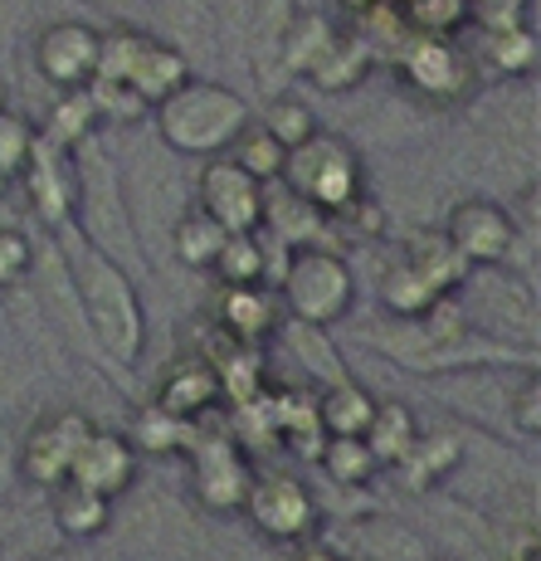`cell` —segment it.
<instances>
[{
	"mask_svg": "<svg viewBox=\"0 0 541 561\" xmlns=\"http://www.w3.org/2000/svg\"><path fill=\"white\" fill-rule=\"evenodd\" d=\"M376 298L385 304V312H391V322H415V318H425V308L435 304L439 294H429V288L419 284V278L410 274V268L395 259V264L381 274V288H376Z\"/></svg>",
	"mask_w": 541,
	"mask_h": 561,
	"instance_id": "1f68e13d",
	"label": "cell"
},
{
	"mask_svg": "<svg viewBox=\"0 0 541 561\" xmlns=\"http://www.w3.org/2000/svg\"><path fill=\"white\" fill-rule=\"evenodd\" d=\"M400 264H405L410 274L439 298L459 294L463 278H469V264H463L459 250L444 240V230H435V225H419V230L405 234V244H400Z\"/></svg>",
	"mask_w": 541,
	"mask_h": 561,
	"instance_id": "ac0fdd59",
	"label": "cell"
},
{
	"mask_svg": "<svg viewBox=\"0 0 541 561\" xmlns=\"http://www.w3.org/2000/svg\"><path fill=\"white\" fill-rule=\"evenodd\" d=\"M288 561H342L337 552H332V547H318V542H302L298 547V552L293 557H288Z\"/></svg>",
	"mask_w": 541,
	"mask_h": 561,
	"instance_id": "b9f144b4",
	"label": "cell"
},
{
	"mask_svg": "<svg viewBox=\"0 0 541 561\" xmlns=\"http://www.w3.org/2000/svg\"><path fill=\"white\" fill-rule=\"evenodd\" d=\"M444 240L459 250L469 268H503L517 250V220L488 196H469L449 210Z\"/></svg>",
	"mask_w": 541,
	"mask_h": 561,
	"instance_id": "8fae6325",
	"label": "cell"
},
{
	"mask_svg": "<svg viewBox=\"0 0 541 561\" xmlns=\"http://www.w3.org/2000/svg\"><path fill=\"white\" fill-rule=\"evenodd\" d=\"M459 459H463L459 435H449V430H419L410 455L400 459V479H405L410 493H429L459 469Z\"/></svg>",
	"mask_w": 541,
	"mask_h": 561,
	"instance_id": "44dd1931",
	"label": "cell"
},
{
	"mask_svg": "<svg viewBox=\"0 0 541 561\" xmlns=\"http://www.w3.org/2000/svg\"><path fill=\"white\" fill-rule=\"evenodd\" d=\"M488 59L497 69L507 73H527L537 64V35L522 25V20H513V25H488Z\"/></svg>",
	"mask_w": 541,
	"mask_h": 561,
	"instance_id": "d590c367",
	"label": "cell"
},
{
	"mask_svg": "<svg viewBox=\"0 0 541 561\" xmlns=\"http://www.w3.org/2000/svg\"><path fill=\"white\" fill-rule=\"evenodd\" d=\"M5 186H10V181H0V196H5Z\"/></svg>",
	"mask_w": 541,
	"mask_h": 561,
	"instance_id": "7dc6e473",
	"label": "cell"
},
{
	"mask_svg": "<svg viewBox=\"0 0 541 561\" xmlns=\"http://www.w3.org/2000/svg\"><path fill=\"white\" fill-rule=\"evenodd\" d=\"M258 127H264L268 137H274L284 152H293V147H302L312 133H318V113H312L302 99H293V93H278V99H268L264 117H254Z\"/></svg>",
	"mask_w": 541,
	"mask_h": 561,
	"instance_id": "f1b7e54d",
	"label": "cell"
},
{
	"mask_svg": "<svg viewBox=\"0 0 541 561\" xmlns=\"http://www.w3.org/2000/svg\"><path fill=\"white\" fill-rule=\"evenodd\" d=\"M278 186H284L288 196H298L302 205H312L318 215H337L346 201L366 191L361 152H356L342 133H322L318 127L308 142L284 157Z\"/></svg>",
	"mask_w": 541,
	"mask_h": 561,
	"instance_id": "5b68a950",
	"label": "cell"
},
{
	"mask_svg": "<svg viewBox=\"0 0 541 561\" xmlns=\"http://www.w3.org/2000/svg\"><path fill=\"white\" fill-rule=\"evenodd\" d=\"M210 366H215V381H220V396H230L234 405H254L264 396V366H258L254 347H234L230 357Z\"/></svg>",
	"mask_w": 541,
	"mask_h": 561,
	"instance_id": "836d02e7",
	"label": "cell"
},
{
	"mask_svg": "<svg viewBox=\"0 0 541 561\" xmlns=\"http://www.w3.org/2000/svg\"><path fill=\"white\" fill-rule=\"evenodd\" d=\"M278 308L284 318L302 322V328H337L346 312L356 308V274L352 264L327 250V244H302L288 250L284 278H278Z\"/></svg>",
	"mask_w": 541,
	"mask_h": 561,
	"instance_id": "277c9868",
	"label": "cell"
},
{
	"mask_svg": "<svg viewBox=\"0 0 541 561\" xmlns=\"http://www.w3.org/2000/svg\"><path fill=\"white\" fill-rule=\"evenodd\" d=\"M191 439H196V425H186V420H171L166 410L147 405L142 415L133 420V435H127V445H133L137 455H186Z\"/></svg>",
	"mask_w": 541,
	"mask_h": 561,
	"instance_id": "4316f807",
	"label": "cell"
},
{
	"mask_svg": "<svg viewBox=\"0 0 541 561\" xmlns=\"http://www.w3.org/2000/svg\"><path fill=\"white\" fill-rule=\"evenodd\" d=\"M93 420L83 410H45L35 425L25 430L15 455V473L39 493H54L59 483H69V469L79 459L83 439H89Z\"/></svg>",
	"mask_w": 541,
	"mask_h": 561,
	"instance_id": "9c48e42d",
	"label": "cell"
},
{
	"mask_svg": "<svg viewBox=\"0 0 541 561\" xmlns=\"http://www.w3.org/2000/svg\"><path fill=\"white\" fill-rule=\"evenodd\" d=\"M284 337H293L288 347L298 352V362L308 366V376L318 386H337V381H346V362L337 357V347H332V337L322 328H302V322H288L284 328Z\"/></svg>",
	"mask_w": 541,
	"mask_h": 561,
	"instance_id": "83f0119b",
	"label": "cell"
},
{
	"mask_svg": "<svg viewBox=\"0 0 541 561\" xmlns=\"http://www.w3.org/2000/svg\"><path fill=\"white\" fill-rule=\"evenodd\" d=\"M5 107H10V79L0 73V113H5Z\"/></svg>",
	"mask_w": 541,
	"mask_h": 561,
	"instance_id": "7bdbcfd3",
	"label": "cell"
},
{
	"mask_svg": "<svg viewBox=\"0 0 541 561\" xmlns=\"http://www.w3.org/2000/svg\"><path fill=\"white\" fill-rule=\"evenodd\" d=\"M332 220V230H342V234H352V240H381L385 234V210H381V201L376 196H352L342 205L337 215H327Z\"/></svg>",
	"mask_w": 541,
	"mask_h": 561,
	"instance_id": "74e56055",
	"label": "cell"
},
{
	"mask_svg": "<svg viewBox=\"0 0 541 561\" xmlns=\"http://www.w3.org/2000/svg\"><path fill=\"white\" fill-rule=\"evenodd\" d=\"M395 73L415 99L425 103H463L479 83L473 59L453 39H405V49L395 54Z\"/></svg>",
	"mask_w": 541,
	"mask_h": 561,
	"instance_id": "30bf717a",
	"label": "cell"
},
{
	"mask_svg": "<svg viewBox=\"0 0 541 561\" xmlns=\"http://www.w3.org/2000/svg\"><path fill=\"white\" fill-rule=\"evenodd\" d=\"M210 274L220 278V288H254V284H268V244H264V230L258 234H230L215 254Z\"/></svg>",
	"mask_w": 541,
	"mask_h": 561,
	"instance_id": "cb8c5ba5",
	"label": "cell"
},
{
	"mask_svg": "<svg viewBox=\"0 0 541 561\" xmlns=\"http://www.w3.org/2000/svg\"><path fill=\"white\" fill-rule=\"evenodd\" d=\"M49 517L69 542H93V537H103L107 523H113V503L79 489V483H59V489L49 493Z\"/></svg>",
	"mask_w": 541,
	"mask_h": 561,
	"instance_id": "7402d4cb",
	"label": "cell"
},
{
	"mask_svg": "<svg viewBox=\"0 0 541 561\" xmlns=\"http://www.w3.org/2000/svg\"><path fill=\"white\" fill-rule=\"evenodd\" d=\"M215 322H220V332L234 347H258V342H268L284 328V308H278V294L268 284L220 288V298H215Z\"/></svg>",
	"mask_w": 541,
	"mask_h": 561,
	"instance_id": "2e32d148",
	"label": "cell"
},
{
	"mask_svg": "<svg viewBox=\"0 0 541 561\" xmlns=\"http://www.w3.org/2000/svg\"><path fill=\"white\" fill-rule=\"evenodd\" d=\"M20 181H25V196L35 205V215L45 220L49 234L69 230L73 225V171H69V152H59V147H49L45 137H39L35 157H30V167L20 171Z\"/></svg>",
	"mask_w": 541,
	"mask_h": 561,
	"instance_id": "9a60e30c",
	"label": "cell"
},
{
	"mask_svg": "<svg viewBox=\"0 0 541 561\" xmlns=\"http://www.w3.org/2000/svg\"><path fill=\"white\" fill-rule=\"evenodd\" d=\"M35 147H39L35 123H30V117H20L15 107H5V113H0V181H15L20 171L30 167Z\"/></svg>",
	"mask_w": 541,
	"mask_h": 561,
	"instance_id": "e575fe53",
	"label": "cell"
},
{
	"mask_svg": "<svg viewBox=\"0 0 541 561\" xmlns=\"http://www.w3.org/2000/svg\"><path fill=\"white\" fill-rule=\"evenodd\" d=\"M415 439H419L415 410H410L405 401H376V415H371V425H366V435H361V445L371 449L376 469H400V459L410 455Z\"/></svg>",
	"mask_w": 541,
	"mask_h": 561,
	"instance_id": "603a6c76",
	"label": "cell"
},
{
	"mask_svg": "<svg viewBox=\"0 0 541 561\" xmlns=\"http://www.w3.org/2000/svg\"><path fill=\"white\" fill-rule=\"evenodd\" d=\"M137 459L142 455L127 445L123 430L93 425L89 439H83V449H79V459H73V469H69V483H79V489H89V493H99V499L113 503L137 483Z\"/></svg>",
	"mask_w": 541,
	"mask_h": 561,
	"instance_id": "5bb4252c",
	"label": "cell"
},
{
	"mask_svg": "<svg viewBox=\"0 0 541 561\" xmlns=\"http://www.w3.org/2000/svg\"><path fill=\"white\" fill-rule=\"evenodd\" d=\"M196 210H205L225 234L264 230V186L230 157H210L196 176Z\"/></svg>",
	"mask_w": 541,
	"mask_h": 561,
	"instance_id": "7c38bea8",
	"label": "cell"
},
{
	"mask_svg": "<svg viewBox=\"0 0 541 561\" xmlns=\"http://www.w3.org/2000/svg\"><path fill=\"white\" fill-rule=\"evenodd\" d=\"M99 45L103 30L83 25V20H54L35 39V69L39 79L54 83L59 93H79L99 73Z\"/></svg>",
	"mask_w": 541,
	"mask_h": 561,
	"instance_id": "4fadbf2b",
	"label": "cell"
},
{
	"mask_svg": "<svg viewBox=\"0 0 541 561\" xmlns=\"http://www.w3.org/2000/svg\"><path fill=\"white\" fill-rule=\"evenodd\" d=\"M225 157H230L240 171H249L258 186H274V181L284 176V157H288V152H284V147H278L258 123H249L244 133L234 137V147H230Z\"/></svg>",
	"mask_w": 541,
	"mask_h": 561,
	"instance_id": "f546056e",
	"label": "cell"
},
{
	"mask_svg": "<svg viewBox=\"0 0 541 561\" xmlns=\"http://www.w3.org/2000/svg\"><path fill=\"white\" fill-rule=\"evenodd\" d=\"M346 10H371V5H381V0H342Z\"/></svg>",
	"mask_w": 541,
	"mask_h": 561,
	"instance_id": "f6af8a7d",
	"label": "cell"
},
{
	"mask_svg": "<svg viewBox=\"0 0 541 561\" xmlns=\"http://www.w3.org/2000/svg\"><path fill=\"white\" fill-rule=\"evenodd\" d=\"M215 401H220V381H215V366L205 357L171 362L157 381V396H151V405L166 410L171 420H186V425H196Z\"/></svg>",
	"mask_w": 541,
	"mask_h": 561,
	"instance_id": "e0dca14e",
	"label": "cell"
},
{
	"mask_svg": "<svg viewBox=\"0 0 541 561\" xmlns=\"http://www.w3.org/2000/svg\"><path fill=\"white\" fill-rule=\"evenodd\" d=\"M89 103H93V113H99V123H142L151 113L127 83H107V79L89 83Z\"/></svg>",
	"mask_w": 541,
	"mask_h": 561,
	"instance_id": "8d00e7d4",
	"label": "cell"
},
{
	"mask_svg": "<svg viewBox=\"0 0 541 561\" xmlns=\"http://www.w3.org/2000/svg\"><path fill=\"white\" fill-rule=\"evenodd\" d=\"M151 123H157L161 142L176 157H225L234 147V137L244 133L254 117H249V99L234 93L230 83L215 79H186L171 99H161L151 107Z\"/></svg>",
	"mask_w": 541,
	"mask_h": 561,
	"instance_id": "3957f363",
	"label": "cell"
},
{
	"mask_svg": "<svg viewBox=\"0 0 541 561\" xmlns=\"http://www.w3.org/2000/svg\"><path fill=\"white\" fill-rule=\"evenodd\" d=\"M30 274H35V244H30V234L0 225V294L20 288Z\"/></svg>",
	"mask_w": 541,
	"mask_h": 561,
	"instance_id": "f35d334b",
	"label": "cell"
},
{
	"mask_svg": "<svg viewBox=\"0 0 541 561\" xmlns=\"http://www.w3.org/2000/svg\"><path fill=\"white\" fill-rule=\"evenodd\" d=\"M376 415V396L366 391L361 381H337V386H322L318 391V430L322 439H361L366 425Z\"/></svg>",
	"mask_w": 541,
	"mask_h": 561,
	"instance_id": "ffe728a7",
	"label": "cell"
},
{
	"mask_svg": "<svg viewBox=\"0 0 541 561\" xmlns=\"http://www.w3.org/2000/svg\"><path fill=\"white\" fill-rule=\"evenodd\" d=\"M54 244H59V264L69 274L73 304H79L89 337L99 342L103 357H113L117 366H133L147 347V312H142V294H137L133 274L93 250L73 225L54 234Z\"/></svg>",
	"mask_w": 541,
	"mask_h": 561,
	"instance_id": "6da1fadb",
	"label": "cell"
},
{
	"mask_svg": "<svg viewBox=\"0 0 541 561\" xmlns=\"http://www.w3.org/2000/svg\"><path fill=\"white\" fill-rule=\"evenodd\" d=\"M186 459H191V493H196V503L205 513H215V517L244 513L254 463H249L240 439L225 435V430H196Z\"/></svg>",
	"mask_w": 541,
	"mask_h": 561,
	"instance_id": "ba28073f",
	"label": "cell"
},
{
	"mask_svg": "<svg viewBox=\"0 0 541 561\" xmlns=\"http://www.w3.org/2000/svg\"><path fill=\"white\" fill-rule=\"evenodd\" d=\"M93 133H99V113H93V103H89V89L64 93L59 107L49 113V137L45 142L59 147V152H73V147H83Z\"/></svg>",
	"mask_w": 541,
	"mask_h": 561,
	"instance_id": "4dcf8cb0",
	"label": "cell"
},
{
	"mask_svg": "<svg viewBox=\"0 0 541 561\" xmlns=\"http://www.w3.org/2000/svg\"><path fill=\"white\" fill-rule=\"evenodd\" d=\"M415 39H453L473 20V0H395Z\"/></svg>",
	"mask_w": 541,
	"mask_h": 561,
	"instance_id": "484cf974",
	"label": "cell"
},
{
	"mask_svg": "<svg viewBox=\"0 0 541 561\" xmlns=\"http://www.w3.org/2000/svg\"><path fill=\"white\" fill-rule=\"evenodd\" d=\"M513 425H517V435L537 439V430H541V386H537V371H527L522 381H517V391H513Z\"/></svg>",
	"mask_w": 541,
	"mask_h": 561,
	"instance_id": "ab89813d",
	"label": "cell"
},
{
	"mask_svg": "<svg viewBox=\"0 0 541 561\" xmlns=\"http://www.w3.org/2000/svg\"><path fill=\"white\" fill-rule=\"evenodd\" d=\"M20 5H25V0H0V54L10 49V30H15V20H20Z\"/></svg>",
	"mask_w": 541,
	"mask_h": 561,
	"instance_id": "60d3db41",
	"label": "cell"
},
{
	"mask_svg": "<svg viewBox=\"0 0 541 561\" xmlns=\"http://www.w3.org/2000/svg\"><path fill=\"white\" fill-rule=\"evenodd\" d=\"M39 561H69V557H39Z\"/></svg>",
	"mask_w": 541,
	"mask_h": 561,
	"instance_id": "bcb514c9",
	"label": "cell"
},
{
	"mask_svg": "<svg viewBox=\"0 0 541 561\" xmlns=\"http://www.w3.org/2000/svg\"><path fill=\"white\" fill-rule=\"evenodd\" d=\"M225 240H230V234H225L205 210H196V205H186V210L176 215V225H171V254H176V264H186V268H210Z\"/></svg>",
	"mask_w": 541,
	"mask_h": 561,
	"instance_id": "d4e9b609",
	"label": "cell"
},
{
	"mask_svg": "<svg viewBox=\"0 0 541 561\" xmlns=\"http://www.w3.org/2000/svg\"><path fill=\"white\" fill-rule=\"evenodd\" d=\"M371 59H376V54L366 49L352 30H332V35L322 39V49L308 59V69H302V73H308L322 93H352V89H361V83H366Z\"/></svg>",
	"mask_w": 541,
	"mask_h": 561,
	"instance_id": "d6986e66",
	"label": "cell"
},
{
	"mask_svg": "<svg viewBox=\"0 0 541 561\" xmlns=\"http://www.w3.org/2000/svg\"><path fill=\"white\" fill-rule=\"evenodd\" d=\"M439 561H453V557H439Z\"/></svg>",
	"mask_w": 541,
	"mask_h": 561,
	"instance_id": "c3c4849f",
	"label": "cell"
},
{
	"mask_svg": "<svg viewBox=\"0 0 541 561\" xmlns=\"http://www.w3.org/2000/svg\"><path fill=\"white\" fill-rule=\"evenodd\" d=\"M318 463L332 483H342V489H361V483L376 479V459L361 439H322Z\"/></svg>",
	"mask_w": 541,
	"mask_h": 561,
	"instance_id": "d6a6232c",
	"label": "cell"
},
{
	"mask_svg": "<svg viewBox=\"0 0 541 561\" xmlns=\"http://www.w3.org/2000/svg\"><path fill=\"white\" fill-rule=\"evenodd\" d=\"M89 5H113V10H123V5H142V0H89Z\"/></svg>",
	"mask_w": 541,
	"mask_h": 561,
	"instance_id": "ee69618b",
	"label": "cell"
},
{
	"mask_svg": "<svg viewBox=\"0 0 541 561\" xmlns=\"http://www.w3.org/2000/svg\"><path fill=\"white\" fill-rule=\"evenodd\" d=\"M93 79L107 83H127L147 107H157L161 99L181 89L191 79V59L181 49H171L161 35H147V30H107L99 45V73Z\"/></svg>",
	"mask_w": 541,
	"mask_h": 561,
	"instance_id": "8992f818",
	"label": "cell"
},
{
	"mask_svg": "<svg viewBox=\"0 0 541 561\" xmlns=\"http://www.w3.org/2000/svg\"><path fill=\"white\" fill-rule=\"evenodd\" d=\"M244 517L258 537H268V542L302 547V542H312V533H318L322 508L298 473L264 469V473H254V483H249V493H244Z\"/></svg>",
	"mask_w": 541,
	"mask_h": 561,
	"instance_id": "52a82bcc",
	"label": "cell"
},
{
	"mask_svg": "<svg viewBox=\"0 0 541 561\" xmlns=\"http://www.w3.org/2000/svg\"><path fill=\"white\" fill-rule=\"evenodd\" d=\"M69 171H73V230L127 274L137 264H147L142 234L133 230L137 220H133V201H127V181L99 137L73 147Z\"/></svg>",
	"mask_w": 541,
	"mask_h": 561,
	"instance_id": "7a4b0ae2",
	"label": "cell"
}]
</instances>
